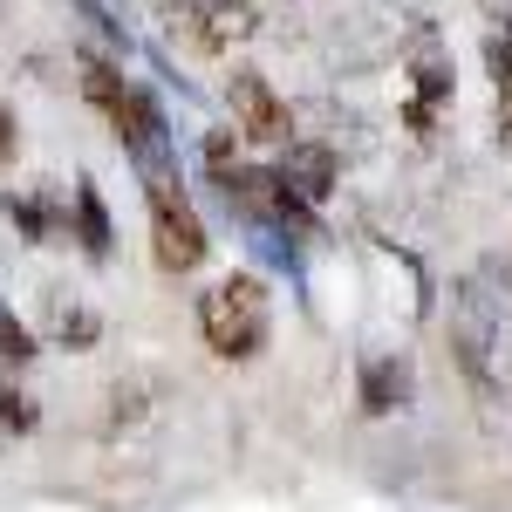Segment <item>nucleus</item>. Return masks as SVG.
Listing matches in <instances>:
<instances>
[{
	"label": "nucleus",
	"mask_w": 512,
	"mask_h": 512,
	"mask_svg": "<svg viewBox=\"0 0 512 512\" xmlns=\"http://www.w3.org/2000/svg\"><path fill=\"white\" fill-rule=\"evenodd\" d=\"M48 335L62 342V349H96V335H103V321H96V308H82V301H48Z\"/></svg>",
	"instance_id": "nucleus-13"
},
{
	"label": "nucleus",
	"mask_w": 512,
	"mask_h": 512,
	"mask_svg": "<svg viewBox=\"0 0 512 512\" xmlns=\"http://www.w3.org/2000/svg\"><path fill=\"white\" fill-rule=\"evenodd\" d=\"M144 212H151V253H158L164 274H198L212 239H205V219H198L192 192L178 185V171L144 178Z\"/></svg>",
	"instance_id": "nucleus-3"
},
{
	"label": "nucleus",
	"mask_w": 512,
	"mask_h": 512,
	"mask_svg": "<svg viewBox=\"0 0 512 512\" xmlns=\"http://www.w3.org/2000/svg\"><path fill=\"white\" fill-rule=\"evenodd\" d=\"M41 424V410L28 403L21 390H0V431H35Z\"/></svg>",
	"instance_id": "nucleus-17"
},
{
	"label": "nucleus",
	"mask_w": 512,
	"mask_h": 512,
	"mask_svg": "<svg viewBox=\"0 0 512 512\" xmlns=\"http://www.w3.org/2000/svg\"><path fill=\"white\" fill-rule=\"evenodd\" d=\"M499 151L512 158V103H499Z\"/></svg>",
	"instance_id": "nucleus-19"
},
{
	"label": "nucleus",
	"mask_w": 512,
	"mask_h": 512,
	"mask_svg": "<svg viewBox=\"0 0 512 512\" xmlns=\"http://www.w3.org/2000/svg\"><path fill=\"white\" fill-rule=\"evenodd\" d=\"M274 178H280V185H287L294 198H308V205H321V198L335 192L342 164H335V151H328V144H308V137H287V144H280Z\"/></svg>",
	"instance_id": "nucleus-9"
},
{
	"label": "nucleus",
	"mask_w": 512,
	"mask_h": 512,
	"mask_svg": "<svg viewBox=\"0 0 512 512\" xmlns=\"http://www.w3.org/2000/svg\"><path fill=\"white\" fill-rule=\"evenodd\" d=\"M158 21H164V35L185 41L205 62H226L233 48H246L260 35V7L253 0H164Z\"/></svg>",
	"instance_id": "nucleus-4"
},
{
	"label": "nucleus",
	"mask_w": 512,
	"mask_h": 512,
	"mask_svg": "<svg viewBox=\"0 0 512 512\" xmlns=\"http://www.w3.org/2000/svg\"><path fill=\"white\" fill-rule=\"evenodd\" d=\"M451 349H458V369L478 396H499V369H492V349H499V308L478 280H458L451 294Z\"/></svg>",
	"instance_id": "nucleus-6"
},
{
	"label": "nucleus",
	"mask_w": 512,
	"mask_h": 512,
	"mask_svg": "<svg viewBox=\"0 0 512 512\" xmlns=\"http://www.w3.org/2000/svg\"><path fill=\"white\" fill-rule=\"evenodd\" d=\"M485 69H492L499 103H512V28H492V35H485Z\"/></svg>",
	"instance_id": "nucleus-16"
},
{
	"label": "nucleus",
	"mask_w": 512,
	"mask_h": 512,
	"mask_svg": "<svg viewBox=\"0 0 512 512\" xmlns=\"http://www.w3.org/2000/svg\"><path fill=\"white\" fill-rule=\"evenodd\" d=\"M219 198L233 205L239 219H253V226H267V233H287V239H321V219L308 198H294L280 185L274 171H260V164H239L233 178L219 185Z\"/></svg>",
	"instance_id": "nucleus-5"
},
{
	"label": "nucleus",
	"mask_w": 512,
	"mask_h": 512,
	"mask_svg": "<svg viewBox=\"0 0 512 512\" xmlns=\"http://www.w3.org/2000/svg\"><path fill=\"white\" fill-rule=\"evenodd\" d=\"M14 144H21V123H14V110L0 103V158H14Z\"/></svg>",
	"instance_id": "nucleus-18"
},
{
	"label": "nucleus",
	"mask_w": 512,
	"mask_h": 512,
	"mask_svg": "<svg viewBox=\"0 0 512 512\" xmlns=\"http://www.w3.org/2000/svg\"><path fill=\"white\" fill-rule=\"evenodd\" d=\"M239 164H246V151H239V130H212V137H205V171H212V185H226Z\"/></svg>",
	"instance_id": "nucleus-15"
},
{
	"label": "nucleus",
	"mask_w": 512,
	"mask_h": 512,
	"mask_svg": "<svg viewBox=\"0 0 512 512\" xmlns=\"http://www.w3.org/2000/svg\"><path fill=\"white\" fill-rule=\"evenodd\" d=\"M198 335L219 362H253L274 335V294L260 274H226L198 294Z\"/></svg>",
	"instance_id": "nucleus-2"
},
{
	"label": "nucleus",
	"mask_w": 512,
	"mask_h": 512,
	"mask_svg": "<svg viewBox=\"0 0 512 512\" xmlns=\"http://www.w3.org/2000/svg\"><path fill=\"white\" fill-rule=\"evenodd\" d=\"M82 96L110 117V130H117V144L130 151V164L144 171V178H158V171H178L171 164V123H164L158 96L144 89V82H130L110 62V55H96V48H82Z\"/></svg>",
	"instance_id": "nucleus-1"
},
{
	"label": "nucleus",
	"mask_w": 512,
	"mask_h": 512,
	"mask_svg": "<svg viewBox=\"0 0 512 512\" xmlns=\"http://www.w3.org/2000/svg\"><path fill=\"white\" fill-rule=\"evenodd\" d=\"M403 403H410V369H403L396 355H369V362H362V410H369V417H390Z\"/></svg>",
	"instance_id": "nucleus-12"
},
{
	"label": "nucleus",
	"mask_w": 512,
	"mask_h": 512,
	"mask_svg": "<svg viewBox=\"0 0 512 512\" xmlns=\"http://www.w3.org/2000/svg\"><path fill=\"white\" fill-rule=\"evenodd\" d=\"M226 103H233V130L253 144H287L294 137V110L274 96V82L260 69H233L226 76Z\"/></svg>",
	"instance_id": "nucleus-8"
},
{
	"label": "nucleus",
	"mask_w": 512,
	"mask_h": 512,
	"mask_svg": "<svg viewBox=\"0 0 512 512\" xmlns=\"http://www.w3.org/2000/svg\"><path fill=\"white\" fill-rule=\"evenodd\" d=\"M0 212L28 233V246H55V239L69 233V212L55 205L48 192H21V185H0Z\"/></svg>",
	"instance_id": "nucleus-10"
},
{
	"label": "nucleus",
	"mask_w": 512,
	"mask_h": 512,
	"mask_svg": "<svg viewBox=\"0 0 512 512\" xmlns=\"http://www.w3.org/2000/svg\"><path fill=\"white\" fill-rule=\"evenodd\" d=\"M444 103H451V55H444L437 28H417V35H410V96H403V130H410V137H431L437 117H444Z\"/></svg>",
	"instance_id": "nucleus-7"
},
{
	"label": "nucleus",
	"mask_w": 512,
	"mask_h": 512,
	"mask_svg": "<svg viewBox=\"0 0 512 512\" xmlns=\"http://www.w3.org/2000/svg\"><path fill=\"white\" fill-rule=\"evenodd\" d=\"M69 239H76L89 260H110V205H103V192L89 185V178H76V192H69Z\"/></svg>",
	"instance_id": "nucleus-11"
},
{
	"label": "nucleus",
	"mask_w": 512,
	"mask_h": 512,
	"mask_svg": "<svg viewBox=\"0 0 512 512\" xmlns=\"http://www.w3.org/2000/svg\"><path fill=\"white\" fill-rule=\"evenodd\" d=\"M35 355H41L35 328L14 315V308H0V362H7V369H21V362H35Z\"/></svg>",
	"instance_id": "nucleus-14"
}]
</instances>
